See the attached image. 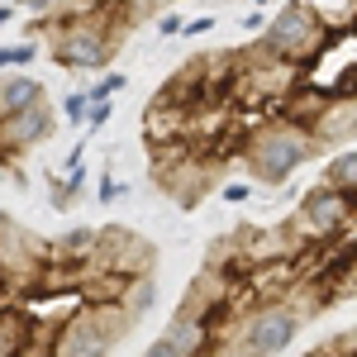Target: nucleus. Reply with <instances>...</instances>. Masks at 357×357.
I'll return each mask as SVG.
<instances>
[{
    "mask_svg": "<svg viewBox=\"0 0 357 357\" xmlns=\"http://www.w3.org/2000/svg\"><path fill=\"white\" fill-rule=\"evenodd\" d=\"M110 348V333L100 329V319H96V310H91V301L57 329V343L53 353H105Z\"/></svg>",
    "mask_w": 357,
    "mask_h": 357,
    "instance_id": "9",
    "label": "nucleus"
},
{
    "mask_svg": "<svg viewBox=\"0 0 357 357\" xmlns=\"http://www.w3.org/2000/svg\"><path fill=\"white\" fill-rule=\"evenodd\" d=\"M310 5H319V0H310Z\"/></svg>",
    "mask_w": 357,
    "mask_h": 357,
    "instance_id": "26",
    "label": "nucleus"
},
{
    "mask_svg": "<svg viewBox=\"0 0 357 357\" xmlns=\"http://www.w3.org/2000/svg\"><path fill=\"white\" fill-rule=\"evenodd\" d=\"M310 134L319 138V148H333L343 138H357V96H333L329 110L319 114V124Z\"/></svg>",
    "mask_w": 357,
    "mask_h": 357,
    "instance_id": "10",
    "label": "nucleus"
},
{
    "mask_svg": "<svg viewBox=\"0 0 357 357\" xmlns=\"http://www.w3.org/2000/svg\"><path fill=\"white\" fill-rule=\"evenodd\" d=\"M38 57V43H15V48H0V67H29Z\"/></svg>",
    "mask_w": 357,
    "mask_h": 357,
    "instance_id": "16",
    "label": "nucleus"
},
{
    "mask_svg": "<svg viewBox=\"0 0 357 357\" xmlns=\"http://www.w3.org/2000/svg\"><path fill=\"white\" fill-rule=\"evenodd\" d=\"M248 195H252V186H248V181H238V186H224V200H229V205H243Z\"/></svg>",
    "mask_w": 357,
    "mask_h": 357,
    "instance_id": "19",
    "label": "nucleus"
},
{
    "mask_svg": "<svg viewBox=\"0 0 357 357\" xmlns=\"http://www.w3.org/2000/svg\"><path fill=\"white\" fill-rule=\"evenodd\" d=\"M357 220V195L338 191L333 181H324L319 191H310L296 210L291 229L301 234V243H329L338 234H348V224Z\"/></svg>",
    "mask_w": 357,
    "mask_h": 357,
    "instance_id": "4",
    "label": "nucleus"
},
{
    "mask_svg": "<svg viewBox=\"0 0 357 357\" xmlns=\"http://www.w3.org/2000/svg\"><path fill=\"white\" fill-rule=\"evenodd\" d=\"M43 100V86L33 82V77H5L0 82V114H15V110H29V105H38Z\"/></svg>",
    "mask_w": 357,
    "mask_h": 357,
    "instance_id": "11",
    "label": "nucleus"
},
{
    "mask_svg": "<svg viewBox=\"0 0 357 357\" xmlns=\"http://www.w3.org/2000/svg\"><path fill=\"white\" fill-rule=\"evenodd\" d=\"M348 5H353V20H357V0H348Z\"/></svg>",
    "mask_w": 357,
    "mask_h": 357,
    "instance_id": "24",
    "label": "nucleus"
},
{
    "mask_svg": "<svg viewBox=\"0 0 357 357\" xmlns=\"http://www.w3.org/2000/svg\"><path fill=\"white\" fill-rule=\"evenodd\" d=\"M210 29H215V15H200V20H191L181 33H186V38H195V33H210Z\"/></svg>",
    "mask_w": 357,
    "mask_h": 357,
    "instance_id": "18",
    "label": "nucleus"
},
{
    "mask_svg": "<svg viewBox=\"0 0 357 357\" xmlns=\"http://www.w3.org/2000/svg\"><path fill=\"white\" fill-rule=\"evenodd\" d=\"M158 29H162V33H181V15H162V20H158Z\"/></svg>",
    "mask_w": 357,
    "mask_h": 357,
    "instance_id": "20",
    "label": "nucleus"
},
{
    "mask_svg": "<svg viewBox=\"0 0 357 357\" xmlns=\"http://www.w3.org/2000/svg\"><path fill=\"white\" fill-rule=\"evenodd\" d=\"M301 305L291 301H262L252 305V314H248L243 333H238V348L243 353H286L296 338H301Z\"/></svg>",
    "mask_w": 357,
    "mask_h": 357,
    "instance_id": "5",
    "label": "nucleus"
},
{
    "mask_svg": "<svg viewBox=\"0 0 357 357\" xmlns=\"http://www.w3.org/2000/svg\"><path fill=\"white\" fill-rule=\"evenodd\" d=\"M53 138V114H48V100L29 105V110H15V114H0V162L5 158H24L33 153L38 143Z\"/></svg>",
    "mask_w": 357,
    "mask_h": 357,
    "instance_id": "6",
    "label": "nucleus"
},
{
    "mask_svg": "<svg viewBox=\"0 0 357 357\" xmlns=\"http://www.w3.org/2000/svg\"><path fill=\"white\" fill-rule=\"evenodd\" d=\"M338 38V29L324 24V15L310 5V0H291L281 15H276L272 24H267V33H262V53L272 57H286V62H296V67H314V57L329 53V43Z\"/></svg>",
    "mask_w": 357,
    "mask_h": 357,
    "instance_id": "2",
    "label": "nucleus"
},
{
    "mask_svg": "<svg viewBox=\"0 0 357 357\" xmlns=\"http://www.w3.org/2000/svg\"><path fill=\"white\" fill-rule=\"evenodd\" d=\"M96 267H110L124 276H143L153 267V248L148 238H138L134 229H105L100 234V252H96Z\"/></svg>",
    "mask_w": 357,
    "mask_h": 357,
    "instance_id": "7",
    "label": "nucleus"
},
{
    "mask_svg": "<svg viewBox=\"0 0 357 357\" xmlns=\"http://www.w3.org/2000/svg\"><path fill=\"white\" fill-rule=\"evenodd\" d=\"M91 91H72L67 100H62V114H67V124H82V119H91Z\"/></svg>",
    "mask_w": 357,
    "mask_h": 357,
    "instance_id": "14",
    "label": "nucleus"
},
{
    "mask_svg": "<svg viewBox=\"0 0 357 357\" xmlns=\"http://www.w3.org/2000/svg\"><path fill=\"white\" fill-rule=\"evenodd\" d=\"M91 129H100V124H110V100H96L91 105V119H86Z\"/></svg>",
    "mask_w": 357,
    "mask_h": 357,
    "instance_id": "17",
    "label": "nucleus"
},
{
    "mask_svg": "<svg viewBox=\"0 0 357 357\" xmlns=\"http://www.w3.org/2000/svg\"><path fill=\"white\" fill-rule=\"evenodd\" d=\"M324 181H333L338 191L357 195V148H348V153H338L329 162V172H324Z\"/></svg>",
    "mask_w": 357,
    "mask_h": 357,
    "instance_id": "12",
    "label": "nucleus"
},
{
    "mask_svg": "<svg viewBox=\"0 0 357 357\" xmlns=\"http://www.w3.org/2000/svg\"><path fill=\"white\" fill-rule=\"evenodd\" d=\"M319 153V138L301 129V124H286V119H272V124H257L252 138L243 148V162L252 167V176L262 186H286L296 176V167L310 162Z\"/></svg>",
    "mask_w": 357,
    "mask_h": 357,
    "instance_id": "1",
    "label": "nucleus"
},
{
    "mask_svg": "<svg viewBox=\"0 0 357 357\" xmlns=\"http://www.w3.org/2000/svg\"><path fill=\"white\" fill-rule=\"evenodd\" d=\"M20 5H24V10H33V15H48L57 0H20Z\"/></svg>",
    "mask_w": 357,
    "mask_h": 357,
    "instance_id": "22",
    "label": "nucleus"
},
{
    "mask_svg": "<svg viewBox=\"0 0 357 357\" xmlns=\"http://www.w3.org/2000/svg\"><path fill=\"white\" fill-rule=\"evenodd\" d=\"M124 305H129L134 314H143V310L153 305V276H148V272L129 281V291H124Z\"/></svg>",
    "mask_w": 357,
    "mask_h": 357,
    "instance_id": "13",
    "label": "nucleus"
},
{
    "mask_svg": "<svg viewBox=\"0 0 357 357\" xmlns=\"http://www.w3.org/2000/svg\"><path fill=\"white\" fill-rule=\"evenodd\" d=\"M124 72H105V77H100V82L96 86H86V91H91V100H110V96H119V91H124Z\"/></svg>",
    "mask_w": 357,
    "mask_h": 357,
    "instance_id": "15",
    "label": "nucleus"
},
{
    "mask_svg": "<svg viewBox=\"0 0 357 357\" xmlns=\"http://www.w3.org/2000/svg\"><path fill=\"white\" fill-rule=\"evenodd\" d=\"M119 195V181L114 176H100V200H114Z\"/></svg>",
    "mask_w": 357,
    "mask_h": 357,
    "instance_id": "21",
    "label": "nucleus"
},
{
    "mask_svg": "<svg viewBox=\"0 0 357 357\" xmlns=\"http://www.w3.org/2000/svg\"><path fill=\"white\" fill-rule=\"evenodd\" d=\"M186 129H191V105H181V100H172V96L158 91V100L143 114V138H148V148L176 143V138H186Z\"/></svg>",
    "mask_w": 357,
    "mask_h": 357,
    "instance_id": "8",
    "label": "nucleus"
},
{
    "mask_svg": "<svg viewBox=\"0 0 357 357\" xmlns=\"http://www.w3.org/2000/svg\"><path fill=\"white\" fill-rule=\"evenodd\" d=\"M119 5V0H114ZM110 5V10H114ZM105 10V15H110ZM105 15H91V20H77V24H48L43 15H38V29H48V38H53V57L62 67H77V72H100L105 62L114 57V38L124 33H114L105 24Z\"/></svg>",
    "mask_w": 357,
    "mask_h": 357,
    "instance_id": "3",
    "label": "nucleus"
},
{
    "mask_svg": "<svg viewBox=\"0 0 357 357\" xmlns=\"http://www.w3.org/2000/svg\"><path fill=\"white\" fill-rule=\"evenodd\" d=\"M10 20H15V10H10V5H0V29L10 24Z\"/></svg>",
    "mask_w": 357,
    "mask_h": 357,
    "instance_id": "23",
    "label": "nucleus"
},
{
    "mask_svg": "<svg viewBox=\"0 0 357 357\" xmlns=\"http://www.w3.org/2000/svg\"><path fill=\"white\" fill-rule=\"evenodd\" d=\"M257 5H272V0H257Z\"/></svg>",
    "mask_w": 357,
    "mask_h": 357,
    "instance_id": "25",
    "label": "nucleus"
}]
</instances>
